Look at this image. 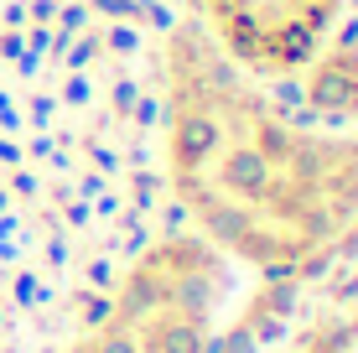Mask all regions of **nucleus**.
I'll return each instance as SVG.
<instances>
[{
	"mask_svg": "<svg viewBox=\"0 0 358 353\" xmlns=\"http://www.w3.org/2000/svg\"><path fill=\"white\" fill-rule=\"evenodd\" d=\"M156 172L182 229L255 275H301L358 234V130H327L213 47L151 27Z\"/></svg>",
	"mask_w": 358,
	"mask_h": 353,
	"instance_id": "obj_2",
	"label": "nucleus"
},
{
	"mask_svg": "<svg viewBox=\"0 0 358 353\" xmlns=\"http://www.w3.org/2000/svg\"><path fill=\"white\" fill-rule=\"evenodd\" d=\"M353 6H358V0H353ZM353 27H358V10H353Z\"/></svg>",
	"mask_w": 358,
	"mask_h": 353,
	"instance_id": "obj_6",
	"label": "nucleus"
},
{
	"mask_svg": "<svg viewBox=\"0 0 358 353\" xmlns=\"http://www.w3.org/2000/svg\"><path fill=\"white\" fill-rule=\"evenodd\" d=\"M162 213L145 21L115 0L0 6V353H57Z\"/></svg>",
	"mask_w": 358,
	"mask_h": 353,
	"instance_id": "obj_1",
	"label": "nucleus"
},
{
	"mask_svg": "<svg viewBox=\"0 0 358 353\" xmlns=\"http://www.w3.org/2000/svg\"><path fill=\"white\" fill-rule=\"evenodd\" d=\"M234 265L182 224H166L57 353H213Z\"/></svg>",
	"mask_w": 358,
	"mask_h": 353,
	"instance_id": "obj_3",
	"label": "nucleus"
},
{
	"mask_svg": "<svg viewBox=\"0 0 358 353\" xmlns=\"http://www.w3.org/2000/svg\"><path fill=\"white\" fill-rule=\"evenodd\" d=\"M296 89L291 109L306 115L312 125L327 130H358V27L343 21L338 31L306 57L291 78H280Z\"/></svg>",
	"mask_w": 358,
	"mask_h": 353,
	"instance_id": "obj_5",
	"label": "nucleus"
},
{
	"mask_svg": "<svg viewBox=\"0 0 358 353\" xmlns=\"http://www.w3.org/2000/svg\"><path fill=\"white\" fill-rule=\"evenodd\" d=\"M197 27L250 78H291L348 16V0H197Z\"/></svg>",
	"mask_w": 358,
	"mask_h": 353,
	"instance_id": "obj_4",
	"label": "nucleus"
}]
</instances>
